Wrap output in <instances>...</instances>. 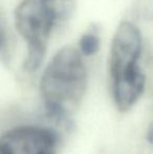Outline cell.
<instances>
[{
    "label": "cell",
    "mask_w": 153,
    "mask_h": 154,
    "mask_svg": "<svg viewBox=\"0 0 153 154\" xmlns=\"http://www.w3.org/2000/svg\"><path fill=\"white\" fill-rule=\"evenodd\" d=\"M134 13L146 20L153 19V0H134Z\"/></svg>",
    "instance_id": "6"
},
{
    "label": "cell",
    "mask_w": 153,
    "mask_h": 154,
    "mask_svg": "<svg viewBox=\"0 0 153 154\" xmlns=\"http://www.w3.org/2000/svg\"><path fill=\"white\" fill-rule=\"evenodd\" d=\"M59 11L61 18L65 21L72 15L75 8V0H53Z\"/></svg>",
    "instance_id": "7"
},
{
    "label": "cell",
    "mask_w": 153,
    "mask_h": 154,
    "mask_svg": "<svg viewBox=\"0 0 153 154\" xmlns=\"http://www.w3.org/2000/svg\"><path fill=\"white\" fill-rule=\"evenodd\" d=\"M147 140L150 145H153V122L150 123L147 130Z\"/></svg>",
    "instance_id": "8"
},
{
    "label": "cell",
    "mask_w": 153,
    "mask_h": 154,
    "mask_svg": "<svg viewBox=\"0 0 153 154\" xmlns=\"http://www.w3.org/2000/svg\"><path fill=\"white\" fill-rule=\"evenodd\" d=\"M100 48V37L96 31L90 29L81 36L79 40V51L86 57L93 56Z\"/></svg>",
    "instance_id": "5"
},
{
    "label": "cell",
    "mask_w": 153,
    "mask_h": 154,
    "mask_svg": "<svg viewBox=\"0 0 153 154\" xmlns=\"http://www.w3.org/2000/svg\"><path fill=\"white\" fill-rule=\"evenodd\" d=\"M82 54L64 46L55 54L40 80V93L47 112L65 120L80 104L87 88V70Z\"/></svg>",
    "instance_id": "1"
},
{
    "label": "cell",
    "mask_w": 153,
    "mask_h": 154,
    "mask_svg": "<svg viewBox=\"0 0 153 154\" xmlns=\"http://www.w3.org/2000/svg\"><path fill=\"white\" fill-rule=\"evenodd\" d=\"M142 46L139 29L129 21L121 22L111 41L108 68L113 100L122 112L131 109L145 90L146 75L139 64Z\"/></svg>",
    "instance_id": "2"
},
{
    "label": "cell",
    "mask_w": 153,
    "mask_h": 154,
    "mask_svg": "<svg viewBox=\"0 0 153 154\" xmlns=\"http://www.w3.org/2000/svg\"><path fill=\"white\" fill-rule=\"evenodd\" d=\"M63 22L53 0H22L15 10V25L26 42L23 67L35 72L46 54L47 41L53 29Z\"/></svg>",
    "instance_id": "3"
},
{
    "label": "cell",
    "mask_w": 153,
    "mask_h": 154,
    "mask_svg": "<svg viewBox=\"0 0 153 154\" xmlns=\"http://www.w3.org/2000/svg\"><path fill=\"white\" fill-rule=\"evenodd\" d=\"M57 134L48 128L22 126L5 132L0 140V154H56Z\"/></svg>",
    "instance_id": "4"
}]
</instances>
